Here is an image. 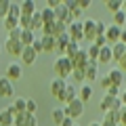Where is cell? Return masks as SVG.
Returning <instances> with one entry per match:
<instances>
[{
  "label": "cell",
  "instance_id": "30bf717a",
  "mask_svg": "<svg viewBox=\"0 0 126 126\" xmlns=\"http://www.w3.org/2000/svg\"><path fill=\"white\" fill-rule=\"evenodd\" d=\"M67 34L74 42L80 44V40H84V30H82V23L80 21H74L72 25H67Z\"/></svg>",
  "mask_w": 126,
  "mask_h": 126
},
{
  "label": "cell",
  "instance_id": "7a4b0ae2",
  "mask_svg": "<svg viewBox=\"0 0 126 126\" xmlns=\"http://www.w3.org/2000/svg\"><path fill=\"white\" fill-rule=\"evenodd\" d=\"M53 11H55V21H61V23H65V25H72L74 23L72 13H69V9H67L65 2H57V6H55Z\"/></svg>",
  "mask_w": 126,
  "mask_h": 126
},
{
  "label": "cell",
  "instance_id": "277c9868",
  "mask_svg": "<svg viewBox=\"0 0 126 126\" xmlns=\"http://www.w3.org/2000/svg\"><path fill=\"white\" fill-rule=\"evenodd\" d=\"M120 34H122V27L113 25V23L105 27V40H107V46L118 44V42H120Z\"/></svg>",
  "mask_w": 126,
  "mask_h": 126
},
{
  "label": "cell",
  "instance_id": "4316f807",
  "mask_svg": "<svg viewBox=\"0 0 126 126\" xmlns=\"http://www.w3.org/2000/svg\"><path fill=\"white\" fill-rule=\"evenodd\" d=\"M113 99L116 97H109V94H105L103 99H101V103H99V109L103 113H107V111H111V105H113Z\"/></svg>",
  "mask_w": 126,
  "mask_h": 126
},
{
  "label": "cell",
  "instance_id": "836d02e7",
  "mask_svg": "<svg viewBox=\"0 0 126 126\" xmlns=\"http://www.w3.org/2000/svg\"><path fill=\"white\" fill-rule=\"evenodd\" d=\"M9 17H15V19L21 17V9H19V2H11V6H9Z\"/></svg>",
  "mask_w": 126,
  "mask_h": 126
},
{
  "label": "cell",
  "instance_id": "1f68e13d",
  "mask_svg": "<svg viewBox=\"0 0 126 126\" xmlns=\"http://www.w3.org/2000/svg\"><path fill=\"white\" fill-rule=\"evenodd\" d=\"M103 118H107V120H111L113 124L120 126V122H122V111H107V113H103Z\"/></svg>",
  "mask_w": 126,
  "mask_h": 126
},
{
  "label": "cell",
  "instance_id": "d590c367",
  "mask_svg": "<svg viewBox=\"0 0 126 126\" xmlns=\"http://www.w3.org/2000/svg\"><path fill=\"white\" fill-rule=\"evenodd\" d=\"M105 6H107L111 13H118V11H122V2H120V0H107V2H105Z\"/></svg>",
  "mask_w": 126,
  "mask_h": 126
},
{
  "label": "cell",
  "instance_id": "681fc988",
  "mask_svg": "<svg viewBox=\"0 0 126 126\" xmlns=\"http://www.w3.org/2000/svg\"><path fill=\"white\" fill-rule=\"evenodd\" d=\"M101 126H118V124H113L111 120H107V118H103V122H101Z\"/></svg>",
  "mask_w": 126,
  "mask_h": 126
},
{
  "label": "cell",
  "instance_id": "7dc6e473",
  "mask_svg": "<svg viewBox=\"0 0 126 126\" xmlns=\"http://www.w3.org/2000/svg\"><path fill=\"white\" fill-rule=\"evenodd\" d=\"M118 63H120V67H118V69H120V72L124 74V72H126V55H124V57H122V59H120Z\"/></svg>",
  "mask_w": 126,
  "mask_h": 126
},
{
  "label": "cell",
  "instance_id": "8fae6325",
  "mask_svg": "<svg viewBox=\"0 0 126 126\" xmlns=\"http://www.w3.org/2000/svg\"><path fill=\"white\" fill-rule=\"evenodd\" d=\"M72 65H74V69H86V65H88V55H86V48H80V50H78V55L72 59Z\"/></svg>",
  "mask_w": 126,
  "mask_h": 126
},
{
  "label": "cell",
  "instance_id": "8992f818",
  "mask_svg": "<svg viewBox=\"0 0 126 126\" xmlns=\"http://www.w3.org/2000/svg\"><path fill=\"white\" fill-rule=\"evenodd\" d=\"M15 116H17V109H15L13 105L4 107L0 111V126H13L15 124Z\"/></svg>",
  "mask_w": 126,
  "mask_h": 126
},
{
  "label": "cell",
  "instance_id": "816d5d0a",
  "mask_svg": "<svg viewBox=\"0 0 126 126\" xmlns=\"http://www.w3.org/2000/svg\"><path fill=\"white\" fill-rule=\"evenodd\" d=\"M120 42H122V44H126V30H122V34H120Z\"/></svg>",
  "mask_w": 126,
  "mask_h": 126
},
{
  "label": "cell",
  "instance_id": "d6986e66",
  "mask_svg": "<svg viewBox=\"0 0 126 126\" xmlns=\"http://www.w3.org/2000/svg\"><path fill=\"white\" fill-rule=\"evenodd\" d=\"M74 99H78V90L74 88L72 84H67V88H65V93H63V97H61V103H72Z\"/></svg>",
  "mask_w": 126,
  "mask_h": 126
},
{
  "label": "cell",
  "instance_id": "f546056e",
  "mask_svg": "<svg viewBox=\"0 0 126 126\" xmlns=\"http://www.w3.org/2000/svg\"><path fill=\"white\" fill-rule=\"evenodd\" d=\"M2 23H4V30H17L19 27V19H15V17H9V15H6L4 19H2Z\"/></svg>",
  "mask_w": 126,
  "mask_h": 126
},
{
  "label": "cell",
  "instance_id": "f1b7e54d",
  "mask_svg": "<svg viewBox=\"0 0 126 126\" xmlns=\"http://www.w3.org/2000/svg\"><path fill=\"white\" fill-rule=\"evenodd\" d=\"M107 76H109V80H111V84H116V86H122V72H120L118 67H113L111 72L107 74Z\"/></svg>",
  "mask_w": 126,
  "mask_h": 126
},
{
  "label": "cell",
  "instance_id": "ee69618b",
  "mask_svg": "<svg viewBox=\"0 0 126 126\" xmlns=\"http://www.w3.org/2000/svg\"><path fill=\"white\" fill-rule=\"evenodd\" d=\"M32 48H34V53H36V55L44 53V50H42V42H40V38H36V40L32 42Z\"/></svg>",
  "mask_w": 126,
  "mask_h": 126
},
{
  "label": "cell",
  "instance_id": "b9f144b4",
  "mask_svg": "<svg viewBox=\"0 0 126 126\" xmlns=\"http://www.w3.org/2000/svg\"><path fill=\"white\" fill-rule=\"evenodd\" d=\"M19 27H21V30H30V27H32L30 17H19ZM30 32H32V30H30Z\"/></svg>",
  "mask_w": 126,
  "mask_h": 126
},
{
  "label": "cell",
  "instance_id": "7bdbcfd3",
  "mask_svg": "<svg viewBox=\"0 0 126 126\" xmlns=\"http://www.w3.org/2000/svg\"><path fill=\"white\" fill-rule=\"evenodd\" d=\"M9 40H21V27L9 32Z\"/></svg>",
  "mask_w": 126,
  "mask_h": 126
},
{
  "label": "cell",
  "instance_id": "6da1fadb",
  "mask_svg": "<svg viewBox=\"0 0 126 126\" xmlns=\"http://www.w3.org/2000/svg\"><path fill=\"white\" fill-rule=\"evenodd\" d=\"M72 72H74V65H72V61H69L67 57L55 59V76H57V78L67 80V78L72 76Z\"/></svg>",
  "mask_w": 126,
  "mask_h": 126
},
{
  "label": "cell",
  "instance_id": "44dd1931",
  "mask_svg": "<svg viewBox=\"0 0 126 126\" xmlns=\"http://www.w3.org/2000/svg\"><path fill=\"white\" fill-rule=\"evenodd\" d=\"M30 21H32V27H30V30L34 32V34H36V32H40L42 27H44V23H42V17H40V13H38V11L30 17Z\"/></svg>",
  "mask_w": 126,
  "mask_h": 126
},
{
  "label": "cell",
  "instance_id": "e0dca14e",
  "mask_svg": "<svg viewBox=\"0 0 126 126\" xmlns=\"http://www.w3.org/2000/svg\"><path fill=\"white\" fill-rule=\"evenodd\" d=\"M15 90H13V82H9L4 76L0 78V97H13Z\"/></svg>",
  "mask_w": 126,
  "mask_h": 126
},
{
  "label": "cell",
  "instance_id": "c3c4849f",
  "mask_svg": "<svg viewBox=\"0 0 126 126\" xmlns=\"http://www.w3.org/2000/svg\"><path fill=\"white\" fill-rule=\"evenodd\" d=\"M74 124H76V122H74L72 118H67V116H65V120L61 122V126H74Z\"/></svg>",
  "mask_w": 126,
  "mask_h": 126
},
{
  "label": "cell",
  "instance_id": "f6af8a7d",
  "mask_svg": "<svg viewBox=\"0 0 126 126\" xmlns=\"http://www.w3.org/2000/svg\"><path fill=\"white\" fill-rule=\"evenodd\" d=\"M76 2H78V9H80L82 13H84L86 9H90V4H93L90 0H76Z\"/></svg>",
  "mask_w": 126,
  "mask_h": 126
},
{
  "label": "cell",
  "instance_id": "e575fe53",
  "mask_svg": "<svg viewBox=\"0 0 126 126\" xmlns=\"http://www.w3.org/2000/svg\"><path fill=\"white\" fill-rule=\"evenodd\" d=\"M86 55H88V61H94V63H97V57H99V46L90 44L88 50H86Z\"/></svg>",
  "mask_w": 126,
  "mask_h": 126
},
{
  "label": "cell",
  "instance_id": "484cf974",
  "mask_svg": "<svg viewBox=\"0 0 126 126\" xmlns=\"http://www.w3.org/2000/svg\"><path fill=\"white\" fill-rule=\"evenodd\" d=\"M40 17H42V23L44 25H50V23H55V11L46 6L44 11H40Z\"/></svg>",
  "mask_w": 126,
  "mask_h": 126
},
{
  "label": "cell",
  "instance_id": "5bb4252c",
  "mask_svg": "<svg viewBox=\"0 0 126 126\" xmlns=\"http://www.w3.org/2000/svg\"><path fill=\"white\" fill-rule=\"evenodd\" d=\"M36 59H38V55L34 53L32 46H23V50H21V63H25V65H34Z\"/></svg>",
  "mask_w": 126,
  "mask_h": 126
},
{
  "label": "cell",
  "instance_id": "5b68a950",
  "mask_svg": "<svg viewBox=\"0 0 126 126\" xmlns=\"http://www.w3.org/2000/svg\"><path fill=\"white\" fill-rule=\"evenodd\" d=\"M82 30H84V40H88L90 44H93L94 38H97V21H94V19H86V21L82 23Z\"/></svg>",
  "mask_w": 126,
  "mask_h": 126
},
{
  "label": "cell",
  "instance_id": "9a60e30c",
  "mask_svg": "<svg viewBox=\"0 0 126 126\" xmlns=\"http://www.w3.org/2000/svg\"><path fill=\"white\" fill-rule=\"evenodd\" d=\"M97 65H99V63L88 61V65H86V69H84V80H88V84H90L93 80L99 78V69H97Z\"/></svg>",
  "mask_w": 126,
  "mask_h": 126
},
{
  "label": "cell",
  "instance_id": "74e56055",
  "mask_svg": "<svg viewBox=\"0 0 126 126\" xmlns=\"http://www.w3.org/2000/svg\"><path fill=\"white\" fill-rule=\"evenodd\" d=\"M9 6H11L9 0H0V19H4L9 15Z\"/></svg>",
  "mask_w": 126,
  "mask_h": 126
},
{
  "label": "cell",
  "instance_id": "7c38bea8",
  "mask_svg": "<svg viewBox=\"0 0 126 126\" xmlns=\"http://www.w3.org/2000/svg\"><path fill=\"white\" fill-rule=\"evenodd\" d=\"M4 50L11 55V57H21V50H23V46H21V42H19V40H6Z\"/></svg>",
  "mask_w": 126,
  "mask_h": 126
},
{
  "label": "cell",
  "instance_id": "8d00e7d4",
  "mask_svg": "<svg viewBox=\"0 0 126 126\" xmlns=\"http://www.w3.org/2000/svg\"><path fill=\"white\" fill-rule=\"evenodd\" d=\"M13 107L17 109V113H23L25 111V99H23V97H17V99L13 101Z\"/></svg>",
  "mask_w": 126,
  "mask_h": 126
},
{
  "label": "cell",
  "instance_id": "9f6ffc18",
  "mask_svg": "<svg viewBox=\"0 0 126 126\" xmlns=\"http://www.w3.org/2000/svg\"><path fill=\"white\" fill-rule=\"evenodd\" d=\"M74 126H80V124H74Z\"/></svg>",
  "mask_w": 126,
  "mask_h": 126
},
{
  "label": "cell",
  "instance_id": "2e32d148",
  "mask_svg": "<svg viewBox=\"0 0 126 126\" xmlns=\"http://www.w3.org/2000/svg\"><path fill=\"white\" fill-rule=\"evenodd\" d=\"M19 9H21V17H32L36 13V2L34 0H23L19 4Z\"/></svg>",
  "mask_w": 126,
  "mask_h": 126
},
{
  "label": "cell",
  "instance_id": "cb8c5ba5",
  "mask_svg": "<svg viewBox=\"0 0 126 126\" xmlns=\"http://www.w3.org/2000/svg\"><path fill=\"white\" fill-rule=\"evenodd\" d=\"M40 42H42V50L44 53H55V38L53 36H42Z\"/></svg>",
  "mask_w": 126,
  "mask_h": 126
},
{
  "label": "cell",
  "instance_id": "83f0119b",
  "mask_svg": "<svg viewBox=\"0 0 126 126\" xmlns=\"http://www.w3.org/2000/svg\"><path fill=\"white\" fill-rule=\"evenodd\" d=\"M50 118H53V122H55V124H59V126H61V122L65 120V111H63L61 107H55L53 111H50Z\"/></svg>",
  "mask_w": 126,
  "mask_h": 126
},
{
  "label": "cell",
  "instance_id": "52a82bcc",
  "mask_svg": "<svg viewBox=\"0 0 126 126\" xmlns=\"http://www.w3.org/2000/svg\"><path fill=\"white\" fill-rule=\"evenodd\" d=\"M65 88H67V82L61 80V78H55V80L50 82V94H53L57 101H61L63 93H65Z\"/></svg>",
  "mask_w": 126,
  "mask_h": 126
},
{
  "label": "cell",
  "instance_id": "db71d44e",
  "mask_svg": "<svg viewBox=\"0 0 126 126\" xmlns=\"http://www.w3.org/2000/svg\"><path fill=\"white\" fill-rule=\"evenodd\" d=\"M122 13L126 15V0H124V2H122Z\"/></svg>",
  "mask_w": 126,
  "mask_h": 126
},
{
  "label": "cell",
  "instance_id": "ac0fdd59",
  "mask_svg": "<svg viewBox=\"0 0 126 126\" xmlns=\"http://www.w3.org/2000/svg\"><path fill=\"white\" fill-rule=\"evenodd\" d=\"M113 57H111V46H103L99 48V57H97V63H111Z\"/></svg>",
  "mask_w": 126,
  "mask_h": 126
},
{
  "label": "cell",
  "instance_id": "4dcf8cb0",
  "mask_svg": "<svg viewBox=\"0 0 126 126\" xmlns=\"http://www.w3.org/2000/svg\"><path fill=\"white\" fill-rule=\"evenodd\" d=\"M65 4H67L69 13H72V19H74V21H76V19H78V17H80V15H82V11L78 9V2H76V0H72V2H65Z\"/></svg>",
  "mask_w": 126,
  "mask_h": 126
},
{
  "label": "cell",
  "instance_id": "7402d4cb",
  "mask_svg": "<svg viewBox=\"0 0 126 126\" xmlns=\"http://www.w3.org/2000/svg\"><path fill=\"white\" fill-rule=\"evenodd\" d=\"M90 97H93V86L90 84H82L80 93H78V99H80L82 103H86V101H90Z\"/></svg>",
  "mask_w": 126,
  "mask_h": 126
},
{
  "label": "cell",
  "instance_id": "60d3db41",
  "mask_svg": "<svg viewBox=\"0 0 126 126\" xmlns=\"http://www.w3.org/2000/svg\"><path fill=\"white\" fill-rule=\"evenodd\" d=\"M120 93H122V86H116V84H111L105 90V94H109V97H120Z\"/></svg>",
  "mask_w": 126,
  "mask_h": 126
},
{
  "label": "cell",
  "instance_id": "603a6c76",
  "mask_svg": "<svg viewBox=\"0 0 126 126\" xmlns=\"http://www.w3.org/2000/svg\"><path fill=\"white\" fill-rule=\"evenodd\" d=\"M36 40V34L34 32H30V30H21V46H32V42Z\"/></svg>",
  "mask_w": 126,
  "mask_h": 126
},
{
  "label": "cell",
  "instance_id": "4fadbf2b",
  "mask_svg": "<svg viewBox=\"0 0 126 126\" xmlns=\"http://www.w3.org/2000/svg\"><path fill=\"white\" fill-rule=\"evenodd\" d=\"M69 34H63V36H59V38H55V53H59L63 57L65 55V48H67V44H69Z\"/></svg>",
  "mask_w": 126,
  "mask_h": 126
},
{
  "label": "cell",
  "instance_id": "f907efd6",
  "mask_svg": "<svg viewBox=\"0 0 126 126\" xmlns=\"http://www.w3.org/2000/svg\"><path fill=\"white\" fill-rule=\"evenodd\" d=\"M120 101H122V105L126 107V90H122V93H120Z\"/></svg>",
  "mask_w": 126,
  "mask_h": 126
},
{
  "label": "cell",
  "instance_id": "9c48e42d",
  "mask_svg": "<svg viewBox=\"0 0 126 126\" xmlns=\"http://www.w3.org/2000/svg\"><path fill=\"white\" fill-rule=\"evenodd\" d=\"M13 126H38V122H36V116H34V113L23 111V113H17V116H15V124Z\"/></svg>",
  "mask_w": 126,
  "mask_h": 126
},
{
  "label": "cell",
  "instance_id": "3957f363",
  "mask_svg": "<svg viewBox=\"0 0 126 126\" xmlns=\"http://www.w3.org/2000/svg\"><path fill=\"white\" fill-rule=\"evenodd\" d=\"M63 111H65V116H67V118H72V120H78V118L84 113V103H82L80 99H74L72 103L65 105V109H63Z\"/></svg>",
  "mask_w": 126,
  "mask_h": 126
},
{
  "label": "cell",
  "instance_id": "f5cc1de1",
  "mask_svg": "<svg viewBox=\"0 0 126 126\" xmlns=\"http://www.w3.org/2000/svg\"><path fill=\"white\" fill-rule=\"evenodd\" d=\"M120 124H122V126H126V107L122 109V122H120Z\"/></svg>",
  "mask_w": 126,
  "mask_h": 126
},
{
  "label": "cell",
  "instance_id": "f35d334b",
  "mask_svg": "<svg viewBox=\"0 0 126 126\" xmlns=\"http://www.w3.org/2000/svg\"><path fill=\"white\" fill-rule=\"evenodd\" d=\"M69 78H72L74 82H86V80H84V69H74Z\"/></svg>",
  "mask_w": 126,
  "mask_h": 126
},
{
  "label": "cell",
  "instance_id": "d4e9b609",
  "mask_svg": "<svg viewBox=\"0 0 126 126\" xmlns=\"http://www.w3.org/2000/svg\"><path fill=\"white\" fill-rule=\"evenodd\" d=\"M78 50H80V44L74 42V40H69V44H67V48H65V55H63V57H67L69 61H72V59L78 55Z\"/></svg>",
  "mask_w": 126,
  "mask_h": 126
},
{
  "label": "cell",
  "instance_id": "ffe728a7",
  "mask_svg": "<svg viewBox=\"0 0 126 126\" xmlns=\"http://www.w3.org/2000/svg\"><path fill=\"white\" fill-rule=\"evenodd\" d=\"M126 55V44H122V42H118V44H113L111 46V57H113V61H120L122 57Z\"/></svg>",
  "mask_w": 126,
  "mask_h": 126
},
{
  "label": "cell",
  "instance_id": "ba28073f",
  "mask_svg": "<svg viewBox=\"0 0 126 126\" xmlns=\"http://www.w3.org/2000/svg\"><path fill=\"white\" fill-rule=\"evenodd\" d=\"M4 78L9 82H15V80H21L23 78V69H21V63H11L4 72Z\"/></svg>",
  "mask_w": 126,
  "mask_h": 126
},
{
  "label": "cell",
  "instance_id": "11a10c76",
  "mask_svg": "<svg viewBox=\"0 0 126 126\" xmlns=\"http://www.w3.org/2000/svg\"><path fill=\"white\" fill-rule=\"evenodd\" d=\"M88 126H101V122H90Z\"/></svg>",
  "mask_w": 126,
  "mask_h": 126
},
{
  "label": "cell",
  "instance_id": "ab89813d",
  "mask_svg": "<svg viewBox=\"0 0 126 126\" xmlns=\"http://www.w3.org/2000/svg\"><path fill=\"white\" fill-rule=\"evenodd\" d=\"M36 109H38V103L34 99H25V111L27 113H36Z\"/></svg>",
  "mask_w": 126,
  "mask_h": 126
},
{
  "label": "cell",
  "instance_id": "bcb514c9",
  "mask_svg": "<svg viewBox=\"0 0 126 126\" xmlns=\"http://www.w3.org/2000/svg\"><path fill=\"white\" fill-rule=\"evenodd\" d=\"M99 82H101V86H103V90H107L109 86H111V80H109V76H103Z\"/></svg>",
  "mask_w": 126,
  "mask_h": 126
},
{
  "label": "cell",
  "instance_id": "d6a6232c",
  "mask_svg": "<svg viewBox=\"0 0 126 126\" xmlns=\"http://www.w3.org/2000/svg\"><path fill=\"white\" fill-rule=\"evenodd\" d=\"M124 23H126V15L122 13V11L113 13V25H118V27H122V30H124Z\"/></svg>",
  "mask_w": 126,
  "mask_h": 126
}]
</instances>
